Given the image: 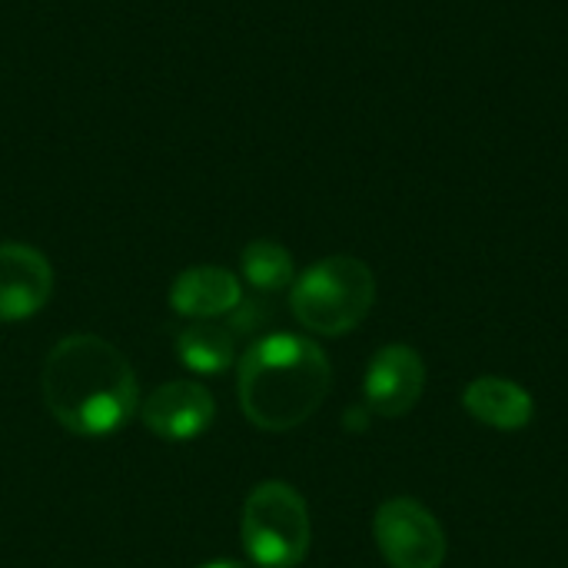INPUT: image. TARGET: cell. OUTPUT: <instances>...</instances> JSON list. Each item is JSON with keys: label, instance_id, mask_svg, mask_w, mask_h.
<instances>
[{"label": "cell", "instance_id": "6da1fadb", "mask_svg": "<svg viewBox=\"0 0 568 568\" xmlns=\"http://www.w3.org/2000/svg\"><path fill=\"white\" fill-rule=\"evenodd\" d=\"M43 403L70 436L106 439L140 409L136 373L103 336L73 333L43 363Z\"/></svg>", "mask_w": 568, "mask_h": 568}, {"label": "cell", "instance_id": "7a4b0ae2", "mask_svg": "<svg viewBox=\"0 0 568 568\" xmlns=\"http://www.w3.org/2000/svg\"><path fill=\"white\" fill-rule=\"evenodd\" d=\"M333 369L326 353L293 333H273L240 356L236 396L243 416L263 433L303 426L329 396Z\"/></svg>", "mask_w": 568, "mask_h": 568}, {"label": "cell", "instance_id": "3957f363", "mask_svg": "<svg viewBox=\"0 0 568 568\" xmlns=\"http://www.w3.org/2000/svg\"><path fill=\"white\" fill-rule=\"evenodd\" d=\"M376 303V276L356 256H326L296 276L290 310L296 323L320 336H346Z\"/></svg>", "mask_w": 568, "mask_h": 568}, {"label": "cell", "instance_id": "277c9868", "mask_svg": "<svg viewBox=\"0 0 568 568\" xmlns=\"http://www.w3.org/2000/svg\"><path fill=\"white\" fill-rule=\"evenodd\" d=\"M240 536L246 556L260 568H296L313 539L310 509L290 483H260L243 503Z\"/></svg>", "mask_w": 568, "mask_h": 568}, {"label": "cell", "instance_id": "5b68a950", "mask_svg": "<svg viewBox=\"0 0 568 568\" xmlns=\"http://www.w3.org/2000/svg\"><path fill=\"white\" fill-rule=\"evenodd\" d=\"M373 532L383 559L393 568H439L446 559V532L416 499L383 503Z\"/></svg>", "mask_w": 568, "mask_h": 568}, {"label": "cell", "instance_id": "8992f818", "mask_svg": "<svg viewBox=\"0 0 568 568\" xmlns=\"http://www.w3.org/2000/svg\"><path fill=\"white\" fill-rule=\"evenodd\" d=\"M140 419L153 436L166 443H190L213 426L216 399L196 379H170L146 396V403L140 406Z\"/></svg>", "mask_w": 568, "mask_h": 568}, {"label": "cell", "instance_id": "52a82bcc", "mask_svg": "<svg viewBox=\"0 0 568 568\" xmlns=\"http://www.w3.org/2000/svg\"><path fill=\"white\" fill-rule=\"evenodd\" d=\"M423 389H426V366L419 353L403 343L383 346L366 366L363 396H366V409L376 416L386 419L406 416L419 403Z\"/></svg>", "mask_w": 568, "mask_h": 568}, {"label": "cell", "instance_id": "ba28073f", "mask_svg": "<svg viewBox=\"0 0 568 568\" xmlns=\"http://www.w3.org/2000/svg\"><path fill=\"white\" fill-rule=\"evenodd\" d=\"M53 293L50 260L27 243H0V323L30 320Z\"/></svg>", "mask_w": 568, "mask_h": 568}, {"label": "cell", "instance_id": "9c48e42d", "mask_svg": "<svg viewBox=\"0 0 568 568\" xmlns=\"http://www.w3.org/2000/svg\"><path fill=\"white\" fill-rule=\"evenodd\" d=\"M243 300V286L236 273L223 266H190L183 270L170 286V306L173 313L206 323L216 316H230Z\"/></svg>", "mask_w": 568, "mask_h": 568}, {"label": "cell", "instance_id": "30bf717a", "mask_svg": "<svg viewBox=\"0 0 568 568\" xmlns=\"http://www.w3.org/2000/svg\"><path fill=\"white\" fill-rule=\"evenodd\" d=\"M463 406L473 419L503 429V433H516L526 429L536 416V403L532 396L503 376H483L476 383H469V389L463 393Z\"/></svg>", "mask_w": 568, "mask_h": 568}, {"label": "cell", "instance_id": "8fae6325", "mask_svg": "<svg viewBox=\"0 0 568 568\" xmlns=\"http://www.w3.org/2000/svg\"><path fill=\"white\" fill-rule=\"evenodd\" d=\"M176 356L186 369H193L200 376H216L236 363V343H233V333L226 326L193 323V326L180 329Z\"/></svg>", "mask_w": 568, "mask_h": 568}, {"label": "cell", "instance_id": "7c38bea8", "mask_svg": "<svg viewBox=\"0 0 568 568\" xmlns=\"http://www.w3.org/2000/svg\"><path fill=\"white\" fill-rule=\"evenodd\" d=\"M240 270H243L246 283L253 290H260V293H280V290L296 283L293 256L276 240H253V243H246V250L240 256Z\"/></svg>", "mask_w": 568, "mask_h": 568}, {"label": "cell", "instance_id": "4fadbf2b", "mask_svg": "<svg viewBox=\"0 0 568 568\" xmlns=\"http://www.w3.org/2000/svg\"><path fill=\"white\" fill-rule=\"evenodd\" d=\"M200 568H246L243 562H233V559H216V562H206V566Z\"/></svg>", "mask_w": 568, "mask_h": 568}]
</instances>
